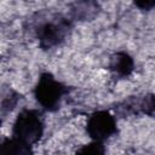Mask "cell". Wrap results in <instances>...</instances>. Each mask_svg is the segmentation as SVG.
Returning <instances> with one entry per match:
<instances>
[{"label": "cell", "mask_w": 155, "mask_h": 155, "mask_svg": "<svg viewBox=\"0 0 155 155\" xmlns=\"http://www.w3.org/2000/svg\"><path fill=\"white\" fill-rule=\"evenodd\" d=\"M69 88L63 82L58 81L51 73L45 71L40 74L34 87V97L41 108L46 111L53 113L59 109L61 103Z\"/></svg>", "instance_id": "6da1fadb"}, {"label": "cell", "mask_w": 155, "mask_h": 155, "mask_svg": "<svg viewBox=\"0 0 155 155\" xmlns=\"http://www.w3.org/2000/svg\"><path fill=\"white\" fill-rule=\"evenodd\" d=\"M45 122L44 114L39 109H23L18 113L13 126L12 137L21 139L22 142L34 145L44 134Z\"/></svg>", "instance_id": "7a4b0ae2"}, {"label": "cell", "mask_w": 155, "mask_h": 155, "mask_svg": "<svg viewBox=\"0 0 155 155\" xmlns=\"http://www.w3.org/2000/svg\"><path fill=\"white\" fill-rule=\"evenodd\" d=\"M73 27L71 18L57 17L41 23L36 28V38L42 50H50L61 45L69 35Z\"/></svg>", "instance_id": "3957f363"}, {"label": "cell", "mask_w": 155, "mask_h": 155, "mask_svg": "<svg viewBox=\"0 0 155 155\" xmlns=\"http://www.w3.org/2000/svg\"><path fill=\"white\" fill-rule=\"evenodd\" d=\"M119 132L116 119L107 110H97L87 117L86 133L94 142H104Z\"/></svg>", "instance_id": "277c9868"}, {"label": "cell", "mask_w": 155, "mask_h": 155, "mask_svg": "<svg viewBox=\"0 0 155 155\" xmlns=\"http://www.w3.org/2000/svg\"><path fill=\"white\" fill-rule=\"evenodd\" d=\"M109 70L113 75L122 79L127 78L132 74L134 69V61L132 56H130L125 51H117L114 54H111L108 64Z\"/></svg>", "instance_id": "5b68a950"}, {"label": "cell", "mask_w": 155, "mask_h": 155, "mask_svg": "<svg viewBox=\"0 0 155 155\" xmlns=\"http://www.w3.org/2000/svg\"><path fill=\"white\" fill-rule=\"evenodd\" d=\"M99 11V5L96 1H78L70 6V17L78 21H91Z\"/></svg>", "instance_id": "8992f818"}, {"label": "cell", "mask_w": 155, "mask_h": 155, "mask_svg": "<svg viewBox=\"0 0 155 155\" xmlns=\"http://www.w3.org/2000/svg\"><path fill=\"white\" fill-rule=\"evenodd\" d=\"M0 155H33V145L11 136L1 142Z\"/></svg>", "instance_id": "52a82bcc"}, {"label": "cell", "mask_w": 155, "mask_h": 155, "mask_svg": "<svg viewBox=\"0 0 155 155\" xmlns=\"http://www.w3.org/2000/svg\"><path fill=\"white\" fill-rule=\"evenodd\" d=\"M138 113L155 119V94L147 93L138 99Z\"/></svg>", "instance_id": "ba28073f"}, {"label": "cell", "mask_w": 155, "mask_h": 155, "mask_svg": "<svg viewBox=\"0 0 155 155\" xmlns=\"http://www.w3.org/2000/svg\"><path fill=\"white\" fill-rule=\"evenodd\" d=\"M19 99H21V94L17 93L16 91H8L7 94H5L1 98V115H2V117H5L6 114H8L10 111H12L15 109V107L17 105Z\"/></svg>", "instance_id": "9c48e42d"}, {"label": "cell", "mask_w": 155, "mask_h": 155, "mask_svg": "<svg viewBox=\"0 0 155 155\" xmlns=\"http://www.w3.org/2000/svg\"><path fill=\"white\" fill-rule=\"evenodd\" d=\"M75 155H105V147L102 142L92 140L78 149Z\"/></svg>", "instance_id": "30bf717a"}, {"label": "cell", "mask_w": 155, "mask_h": 155, "mask_svg": "<svg viewBox=\"0 0 155 155\" xmlns=\"http://www.w3.org/2000/svg\"><path fill=\"white\" fill-rule=\"evenodd\" d=\"M136 6H138L140 10H150L155 6V1H142V2H134Z\"/></svg>", "instance_id": "8fae6325"}]
</instances>
